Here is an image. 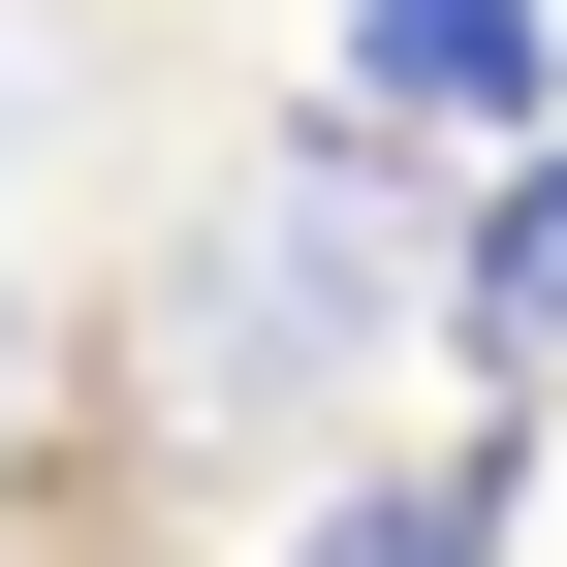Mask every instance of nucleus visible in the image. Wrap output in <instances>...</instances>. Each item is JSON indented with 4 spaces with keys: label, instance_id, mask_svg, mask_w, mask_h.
Here are the masks:
<instances>
[{
    "label": "nucleus",
    "instance_id": "1",
    "mask_svg": "<svg viewBox=\"0 0 567 567\" xmlns=\"http://www.w3.org/2000/svg\"><path fill=\"white\" fill-rule=\"evenodd\" d=\"M379 316H410V126H252V189L189 221V284H158V410L189 442H284V410H347L379 379Z\"/></svg>",
    "mask_w": 567,
    "mask_h": 567
},
{
    "label": "nucleus",
    "instance_id": "2",
    "mask_svg": "<svg viewBox=\"0 0 567 567\" xmlns=\"http://www.w3.org/2000/svg\"><path fill=\"white\" fill-rule=\"evenodd\" d=\"M347 126H410V158H536L567 126V0H347Z\"/></svg>",
    "mask_w": 567,
    "mask_h": 567
},
{
    "label": "nucleus",
    "instance_id": "3",
    "mask_svg": "<svg viewBox=\"0 0 567 567\" xmlns=\"http://www.w3.org/2000/svg\"><path fill=\"white\" fill-rule=\"evenodd\" d=\"M442 347H473V379H567V126H536V158H473V221H442Z\"/></svg>",
    "mask_w": 567,
    "mask_h": 567
},
{
    "label": "nucleus",
    "instance_id": "4",
    "mask_svg": "<svg viewBox=\"0 0 567 567\" xmlns=\"http://www.w3.org/2000/svg\"><path fill=\"white\" fill-rule=\"evenodd\" d=\"M284 567H505V442H410V473H316Z\"/></svg>",
    "mask_w": 567,
    "mask_h": 567
}]
</instances>
